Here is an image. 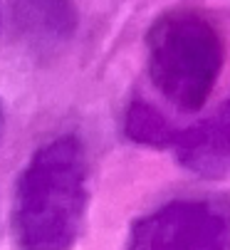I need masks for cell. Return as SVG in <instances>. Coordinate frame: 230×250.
Segmentation results:
<instances>
[{
    "instance_id": "cell-1",
    "label": "cell",
    "mask_w": 230,
    "mask_h": 250,
    "mask_svg": "<svg viewBox=\"0 0 230 250\" xmlns=\"http://www.w3.org/2000/svg\"><path fill=\"white\" fill-rule=\"evenodd\" d=\"M89 203V156L80 136L60 134L22 166L10 233L18 250H72L84 230Z\"/></svg>"
},
{
    "instance_id": "cell-2",
    "label": "cell",
    "mask_w": 230,
    "mask_h": 250,
    "mask_svg": "<svg viewBox=\"0 0 230 250\" xmlns=\"http://www.w3.org/2000/svg\"><path fill=\"white\" fill-rule=\"evenodd\" d=\"M225 62L220 30L190 8L166 10L146 35L148 77L181 112H196L213 92Z\"/></svg>"
},
{
    "instance_id": "cell-3",
    "label": "cell",
    "mask_w": 230,
    "mask_h": 250,
    "mask_svg": "<svg viewBox=\"0 0 230 250\" xmlns=\"http://www.w3.org/2000/svg\"><path fill=\"white\" fill-rule=\"evenodd\" d=\"M124 250H230V203L171 201L131 228Z\"/></svg>"
},
{
    "instance_id": "cell-4",
    "label": "cell",
    "mask_w": 230,
    "mask_h": 250,
    "mask_svg": "<svg viewBox=\"0 0 230 250\" xmlns=\"http://www.w3.org/2000/svg\"><path fill=\"white\" fill-rule=\"evenodd\" d=\"M10 25L27 52L47 57L74 35L77 10L72 0H10Z\"/></svg>"
},
{
    "instance_id": "cell-5",
    "label": "cell",
    "mask_w": 230,
    "mask_h": 250,
    "mask_svg": "<svg viewBox=\"0 0 230 250\" xmlns=\"http://www.w3.org/2000/svg\"><path fill=\"white\" fill-rule=\"evenodd\" d=\"M178 159L188 171L201 176H228L230 173V97L220 109L203 124L176 136Z\"/></svg>"
},
{
    "instance_id": "cell-6",
    "label": "cell",
    "mask_w": 230,
    "mask_h": 250,
    "mask_svg": "<svg viewBox=\"0 0 230 250\" xmlns=\"http://www.w3.org/2000/svg\"><path fill=\"white\" fill-rule=\"evenodd\" d=\"M124 131L131 141L146 146H168L178 136V131H173L168 119L146 102H134L126 109Z\"/></svg>"
},
{
    "instance_id": "cell-7",
    "label": "cell",
    "mask_w": 230,
    "mask_h": 250,
    "mask_svg": "<svg viewBox=\"0 0 230 250\" xmlns=\"http://www.w3.org/2000/svg\"><path fill=\"white\" fill-rule=\"evenodd\" d=\"M3 126H5V112H3V104H0V139H3Z\"/></svg>"
}]
</instances>
